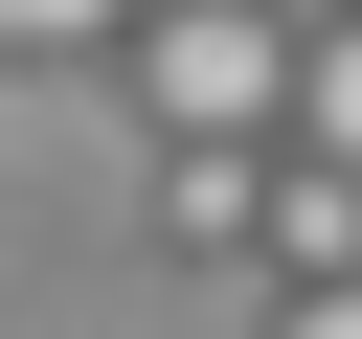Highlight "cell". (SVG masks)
Instances as JSON below:
<instances>
[{"label": "cell", "instance_id": "1", "mask_svg": "<svg viewBox=\"0 0 362 339\" xmlns=\"http://www.w3.org/2000/svg\"><path fill=\"white\" fill-rule=\"evenodd\" d=\"M158 113H181V136H226V158H249V136H294V45H272L249 0H158Z\"/></svg>", "mask_w": 362, "mask_h": 339}, {"label": "cell", "instance_id": "2", "mask_svg": "<svg viewBox=\"0 0 362 339\" xmlns=\"http://www.w3.org/2000/svg\"><path fill=\"white\" fill-rule=\"evenodd\" d=\"M249 249H272L294 294H362V181H339V158H272V226H249Z\"/></svg>", "mask_w": 362, "mask_h": 339}, {"label": "cell", "instance_id": "3", "mask_svg": "<svg viewBox=\"0 0 362 339\" xmlns=\"http://www.w3.org/2000/svg\"><path fill=\"white\" fill-rule=\"evenodd\" d=\"M158 226H181V249H249V226H272V158L181 136V158H158Z\"/></svg>", "mask_w": 362, "mask_h": 339}, {"label": "cell", "instance_id": "4", "mask_svg": "<svg viewBox=\"0 0 362 339\" xmlns=\"http://www.w3.org/2000/svg\"><path fill=\"white\" fill-rule=\"evenodd\" d=\"M294 158H339V181H362V23H317V45H294Z\"/></svg>", "mask_w": 362, "mask_h": 339}, {"label": "cell", "instance_id": "5", "mask_svg": "<svg viewBox=\"0 0 362 339\" xmlns=\"http://www.w3.org/2000/svg\"><path fill=\"white\" fill-rule=\"evenodd\" d=\"M136 0H0V45H113Z\"/></svg>", "mask_w": 362, "mask_h": 339}, {"label": "cell", "instance_id": "6", "mask_svg": "<svg viewBox=\"0 0 362 339\" xmlns=\"http://www.w3.org/2000/svg\"><path fill=\"white\" fill-rule=\"evenodd\" d=\"M272 339H362V294H294V316H272Z\"/></svg>", "mask_w": 362, "mask_h": 339}, {"label": "cell", "instance_id": "7", "mask_svg": "<svg viewBox=\"0 0 362 339\" xmlns=\"http://www.w3.org/2000/svg\"><path fill=\"white\" fill-rule=\"evenodd\" d=\"M339 23H362V0H339Z\"/></svg>", "mask_w": 362, "mask_h": 339}]
</instances>
